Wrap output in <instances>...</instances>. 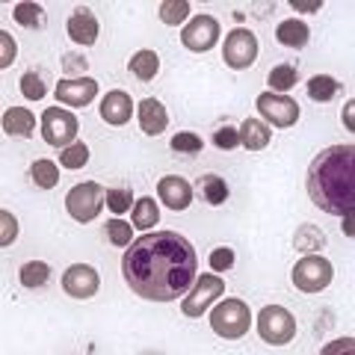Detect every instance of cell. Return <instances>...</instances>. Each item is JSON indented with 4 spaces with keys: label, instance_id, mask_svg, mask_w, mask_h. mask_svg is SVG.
<instances>
[{
    "label": "cell",
    "instance_id": "obj_30",
    "mask_svg": "<svg viewBox=\"0 0 355 355\" xmlns=\"http://www.w3.org/2000/svg\"><path fill=\"white\" fill-rule=\"evenodd\" d=\"M12 15L21 27H27V30H36L44 24V9L39 3H15L12 9Z\"/></svg>",
    "mask_w": 355,
    "mask_h": 355
},
{
    "label": "cell",
    "instance_id": "obj_19",
    "mask_svg": "<svg viewBox=\"0 0 355 355\" xmlns=\"http://www.w3.org/2000/svg\"><path fill=\"white\" fill-rule=\"evenodd\" d=\"M272 139V130L263 125V121L258 119H246L240 128V146H246L249 151H263L266 146H270Z\"/></svg>",
    "mask_w": 355,
    "mask_h": 355
},
{
    "label": "cell",
    "instance_id": "obj_35",
    "mask_svg": "<svg viewBox=\"0 0 355 355\" xmlns=\"http://www.w3.org/2000/svg\"><path fill=\"white\" fill-rule=\"evenodd\" d=\"M107 207L113 210V214L130 210V190L128 187H113V190H107Z\"/></svg>",
    "mask_w": 355,
    "mask_h": 355
},
{
    "label": "cell",
    "instance_id": "obj_17",
    "mask_svg": "<svg viewBox=\"0 0 355 355\" xmlns=\"http://www.w3.org/2000/svg\"><path fill=\"white\" fill-rule=\"evenodd\" d=\"M130 113H133V101H130L128 92H121V89L107 92V98L101 101V119L107 125H125L130 119Z\"/></svg>",
    "mask_w": 355,
    "mask_h": 355
},
{
    "label": "cell",
    "instance_id": "obj_32",
    "mask_svg": "<svg viewBox=\"0 0 355 355\" xmlns=\"http://www.w3.org/2000/svg\"><path fill=\"white\" fill-rule=\"evenodd\" d=\"M202 146H205L202 137H196V133H190V130H181V133H175L172 137V148L178 154H198Z\"/></svg>",
    "mask_w": 355,
    "mask_h": 355
},
{
    "label": "cell",
    "instance_id": "obj_38",
    "mask_svg": "<svg viewBox=\"0 0 355 355\" xmlns=\"http://www.w3.org/2000/svg\"><path fill=\"white\" fill-rule=\"evenodd\" d=\"M231 266H234V252H231V249L219 246V249L210 252V270L225 272V270H231Z\"/></svg>",
    "mask_w": 355,
    "mask_h": 355
},
{
    "label": "cell",
    "instance_id": "obj_36",
    "mask_svg": "<svg viewBox=\"0 0 355 355\" xmlns=\"http://www.w3.org/2000/svg\"><path fill=\"white\" fill-rule=\"evenodd\" d=\"M214 142H216V148H222V151L237 148V146H240V130H237V128H231V125L219 128V130L214 133Z\"/></svg>",
    "mask_w": 355,
    "mask_h": 355
},
{
    "label": "cell",
    "instance_id": "obj_26",
    "mask_svg": "<svg viewBox=\"0 0 355 355\" xmlns=\"http://www.w3.org/2000/svg\"><path fill=\"white\" fill-rule=\"evenodd\" d=\"M30 178L39 190H53L60 181V169H57V163H51V160H36L30 166Z\"/></svg>",
    "mask_w": 355,
    "mask_h": 355
},
{
    "label": "cell",
    "instance_id": "obj_13",
    "mask_svg": "<svg viewBox=\"0 0 355 355\" xmlns=\"http://www.w3.org/2000/svg\"><path fill=\"white\" fill-rule=\"evenodd\" d=\"M62 287H65V293L74 296V299H89V296L98 293V287H101V279H98V272L92 270V266L74 263V266H69V270H65Z\"/></svg>",
    "mask_w": 355,
    "mask_h": 355
},
{
    "label": "cell",
    "instance_id": "obj_39",
    "mask_svg": "<svg viewBox=\"0 0 355 355\" xmlns=\"http://www.w3.org/2000/svg\"><path fill=\"white\" fill-rule=\"evenodd\" d=\"M0 225H3V234H0V246H9L18 237V219L9 214V210H0Z\"/></svg>",
    "mask_w": 355,
    "mask_h": 355
},
{
    "label": "cell",
    "instance_id": "obj_40",
    "mask_svg": "<svg viewBox=\"0 0 355 355\" xmlns=\"http://www.w3.org/2000/svg\"><path fill=\"white\" fill-rule=\"evenodd\" d=\"M62 71H65V77H71V74H83V71H86V57H77V53H69V57L62 60Z\"/></svg>",
    "mask_w": 355,
    "mask_h": 355
},
{
    "label": "cell",
    "instance_id": "obj_27",
    "mask_svg": "<svg viewBox=\"0 0 355 355\" xmlns=\"http://www.w3.org/2000/svg\"><path fill=\"white\" fill-rule=\"evenodd\" d=\"M266 80H270V86H272V92H275V95H284L287 89H293V86H296V80H299V69H296V65H287V62H284V65H275Z\"/></svg>",
    "mask_w": 355,
    "mask_h": 355
},
{
    "label": "cell",
    "instance_id": "obj_2",
    "mask_svg": "<svg viewBox=\"0 0 355 355\" xmlns=\"http://www.w3.org/2000/svg\"><path fill=\"white\" fill-rule=\"evenodd\" d=\"M308 196L323 214L343 216L355 205V148L331 146L308 166Z\"/></svg>",
    "mask_w": 355,
    "mask_h": 355
},
{
    "label": "cell",
    "instance_id": "obj_18",
    "mask_svg": "<svg viewBox=\"0 0 355 355\" xmlns=\"http://www.w3.org/2000/svg\"><path fill=\"white\" fill-rule=\"evenodd\" d=\"M3 130L9 137H33L36 130V116L27 107H9L3 113Z\"/></svg>",
    "mask_w": 355,
    "mask_h": 355
},
{
    "label": "cell",
    "instance_id": "obj_29",
    "mask_svg": "<svg viewBox=\"0 0 355 355\" xmlns=\"http://www.w3.org/2000/svg\"><path fill=\"white\" fill-rule=\"evenodd\" d=\"M190 18V3L187 0H163L160 3V21L169 27H178Z\"/></svg>",
    "mask_w": 355,
    "mask_h": 355
},
{
    "label": "cell",
    "instance_id": "obj_11",
    "mask_svg": "<svg viewBox=\"0 0 355 355\" xmlns=\"http://www.w3.org/2000/svg\"><path fill=\"white\" fill-rule=\"evenodd\" d=\"M216 39H219V24H216L214 15H196L190 24L184 27V33H181L184 48H190L196 53L210 51L216 44Z\"/></svg>",
    "mask_w": 355,
    "mask_h": 355
},
{
    "label": "cell",
    "instance_id": "obj_43",
    "mask_svg": "<svg viewBox=\"0 0 355 355\" xmlns=\"http://www.w3.org/2000/svg\"><path fill=\"white\" fill-rule=\"evenodd\" d=\"M343 231L352 237V210H349V214H343Z\"/></svg>",
    "mask_w": 355,
    "mask_h": 355
},
{
    "label": "cell",
    "instance_id": "obj_16",
    "mask_svg": "<svg viewBox=\"0 0 355 355\" xmlns=\"http://www.w3.org/2000/svg\"><path fill=\"white\" fill-rule=\"evenodd\" d=\"M69 36L77 44H92L98 39V18L92 15V9L77 6L69 18Z\"/></svg>",
    "mask_w": 355,
    "mask_h": 355
},
{
    "label": "cell",
    "instance_id": "obj_10",
    "mask_svg": "<svg viewBox=\"0 0 355 355\" xmlns=\"http://www.w3.org/2000/svg\"><path fill=\"white\" fill-rule=\"evenodd\" d=\"M222 293H225V282H222L219 275H202L196 284V291L181 302V311L187 317H202L205 311L216 302V296H222Z\"/></svg>",
    "mask_w": 355,
    "mask_h": 355
},
{
    "label": "cell",
    "instance_id": "obj_4",
    "mask_svg": "<svg viewBox=\"0 0 355 355\" xmlns=\"http://www.w3.org/2000/svg\"><path fill=\"white\" fill-rule=\"evenodd\" d=\"M104 202H107L104 187L98 181H86V184H77L74 190H69V196H65V210H69V216L77 222H92L101 214Z\"/></svg>",
    "mask_w": 355,
    "mask_h": 355
},
{
    "label": "cell",
    "instance_id": "obj_31",
    "mask_svg": "<svg viewBox=\"0 0 355 355\" xmlns=\"http://www.w3.org/2000/svg\"><path fill=\"white\" fill-rule=\"evenodd\" d=\"M60 163L65 166V169H83V166L89 163V148L83 146V142H71L69 148H62Z\"/></svg>",
    "mask_w": 355,
    "mask_h": 355
},
{
    "label": "cell",
    "instance_id": "obj_41",
    "mask_svg": "<svg viewBox=\"0 0 355 355\" xmlns=\"http://www.w3.org/2000/svg\"><path fill=\"white\" fill-rule=\"evenodd\" d=\"M296 12H320V6H323V0H293L291 3Z\"/></svg>",
    "mask_w": 355,
    "mask_h": 355
},
{
    "label": "cell",
    "instance_id": "obj_1",
    "mask_svg": "<svg viewBox=\"0 0 355 355\" xmlns=\"http://www.w3.org/2000/svg\"><path fill=\"white\" fill-rule=\"evenodd\" d=\"M196 249L175 231H154L130 243L121 258V275L128 287L151 302H172L196 282Z\"/></svg>",
    "mask_w": 355,
    "mask_h": 355
},
{
    "label": "cell",
    "instance_id": "obj_14",
    "mask_svg": "<svg viewBox=\"0 0 355 355\" xmlns=\"http://www.w3.org/2000/svg\"><path fill=\"white\" fill-rule=\"evenodd\" d=\"M157 196H160V202L166 207H172V210H187L193 202V187L184 181V178H178V175H166L160 178V184H157Z\"/></svg>",
    "mask_w": 355,
    "mask_h": 355
},
{
    "label": "cell",
    "instance_id": "obj_24",
    "mask_svg": "<svg viewBox=\"0 0 355 355\" xmlns=\"http://www.w3.org/2000/svg\"><path fill=\"white\" fill-rule=\"evenodd\" d=\"M293 246H296L299 252L314 254V252H320V249L326 246V234H323V231H320L317 225H299L296 237H293Z\"/></svg>",
    "mask_w": 355,
    "mask_h": 355
},
{
    "label": "cell",
    "instance_id": "obj_5",
    "mask_svg": "<svg viewBox=\"0 0 355 355\" xmlns=\"http://www.w3.org/2000/svg\"><path fill=\"white\" fill-rule=\"evenodd\" d=\"M258 335L266 343H272V347H284V343H291L296 335V320L291 311L282 305H266L258 317Z\"/></svg>",
    "mask_w": 355,
    "mask_h": 355
},
{
    "label": "cell",
    "instance_id": "obj_25",
    "mask_svg": "<svg viewBox=\"0 0 355 355\" xmlns=\"http://www.w3.org/2000/svg\"><path fill=\"white\" fill-rule=\"evenodd\" d=\"M160 222V210H157V202H154L151 196L146 198H139L137 207H133V228H142V231H148L154 228Z\"/></svg>",
    "mask_w": 355,
    "mask_h": 355
},
{
    "label": "cell",
    "instance_id": "obj_22",
    "mask_svg": "<svg viewBox=\"0 0 355 355\" xmlns=\"http://www.w3.org/2000/svg\"><path fill=\"white\" fill-rule=\"evenodd\" d=\"M340 92V83L335 80V77H329V74H317V77H311L308 80V98L311 101H331Z\"/></svg>",
    "mask_w": 355,
    "mask_h": 355
},
{
    "label": "cell",
    "instance_id": "obj_23",
    "mask_svg": "<svg viewBox=\"0 0 355 355\" xmlns=\"http://www.w3.org/2000/svg\"><path fill=\"white\" fill-rule=\"evenodd\" d=\"M198 190H202L205 202L214 207L225 205V198H228V184H225V178H219V175H205L202 181H198Z\"/></svg>",
    "mask_w": 355,
    "mask_h": 355
},
{
    "label": "cell",
    "instance_id": "obj_12",
    "mask_svg": "<svg viewBox=\"0 0 355 355\" xmlns=\"http://www.w3.org/2000/svg\"><path fill=\"white\" fill-rule=\"evenodd\" d=\"M98 95V80L92 77H62L57 83V101L65 107H83Z\"/></svg>",
    "mask_w": 355,
    "mask_h": 355
},
{
    "label": "cell",
    "instance_id": "obj_9",
    "mask_svg": "<svg viewBox=\"0 0 355 355\" xmlns=\"http://www.w3.org/2000/svg\"><path fill=\"white\" fill-rule=\"evenodd\" d=\"M258 110H261V116L275 128H291L299 119V104L293 101V98L275 95V92L258 95Z\"/></svg>",
    "mask_w": 355,
    "mask_h": 355
},
{
    "label": "cell",
    "instance_id": "obj_21",
    "mask_svg": "<svg viewBox=\"0 0 355 355\" xmlns=\"http://www.w3.org/2000/svg\"><path fill=\"white\" fill-rule=\"evenodd\" d=\"M128 69H130L133 77H139V80H151V77L157 74V69H160V57L154 51H137L130 57Z\"/></svg>",
    "mask_w": 355,
    "mask_h": 355
},
{
    "label": "cell",
    "instance_id": "obj_20",
    "mask_svg": "<svg viewBox=\"0 0 355 355\" xmlns=\"http://www.w3.org/2000/svg\"><path fill=\"white\" fill-rule=\"evenodd\" d=\"M275 39H279L284 48H305L308 39H311V30L305 21H296V18H287L275 27Z\"/></svg>",
    "mask_w": 355,
    "mask_h": 355
},
{
    "label": "cell",
    "instance_id": "obj_7",
    "mask_svg": "<svg viewBox=\"0 0 355 355\" xmlns=\"http://www.w3.org/2000/svg\"><path fill=\"white\" fill-rule=\"evenodd\" d=\"M42 137L48 146H57V148H69L74 137H77V119L74 113L62 107H48L42 113Z\"/></svg>",
    "mask_w": 355,
    "mask_h": 355
},
{
    "label": "cell",
    "instance_id": "obj_34",
    "mask_svg": "<svg viewBox=\"0 0 355 355\" xmlns=\"http://www.w3.org/2000/svg\"><path fill=\"white\" fill-rule=\"evenodd\" d=\"M107 237L113 246H130V225L128 222H121V219H110L107 222Z\"/></svg>",
    "mask_w": 355,
    "mask_h": 355
},
{
    "label": "cell",
    "instance_id": "obj_15",
    "mask_svg": "<svg viewBox=\"0 0 355 355\" xmlns=\"http://www.w3.org/2000/svg\"><path fill=\"white\" fill-rule=\"evenodd\" d=\"M137 113H139V128H142V133H148V137H160L166 130V125H169L166 107L157 101V98H146Z\"/></svg>",
    "mask_w": 355,
    "mask_h": 355
},
{
    "label": "cell",
    "instance_id": "obj_37",
    "mask_svg": "<svg viewBox=\"0 0 355 355\" xmlns=\"http://www.w3.org/2000/svg\"><path fill=\"white\" fill-rule=\"evenodd\" d=\"M15 53H18V48H15L12 36H9L6 30H0V69H9V65L15 62Z\"/></svg>",
    "mask_w": 355,
    "mask_h": 355
},
{
    "label": "cell",
    "instance_id": "obj_28",
    "mask_svg": "<svg viewBox=\"0 0 355 355\" xmlns=\"http://www.w3.org/2000/svg\"><path fill=\"white\" fill-rule=\"evenodd\" d=\"M51 279V266L42 263V261H30L21 266V284L30 287V291H36V287H44Z\"/></svg>",
    "mask_w": 355,
    "mask_h": 355
},
{
    "label": "cell",
    "instance_id": "obj_42",
    "mask_svg": "<svg viewBox=\"0 0 355 355\" xmlns=\"http://www.w3.org/2000/svg\"><path fill=\"white\" fill-rule=\"evenodd\" d=\"M343 121H347V130H355V101H347L343 107Z\"/></svg>",
    "mask_w": 355,
    "mask_h": 355
},
{
    "label": "cell",
    "instance_id": "obj_33",
    "mask_svg": "<svg viewBox=\"0 0 355 355\" xmlns=\"http://www.w3.org/2000/svg\"><path fill=\"white\" fill-rule=\"evenodd\" d=\"M21 92H24V98H30V101H42L44 98V80L39 71H27L24 77H21Z\"/></svg>",
    "mask_w": 355,
    "mask_h": 355
},
{
    "label": "cell",
    "instance_id": "obj_6",
    "mask_svg": "<svg viewBox=\"0 0 355 355\" xmlns=\"http://www.w3.org/2000/svg\"><path fill=\"white\" fill-rule=\"evenodd\" d=\"M331 275H335L331 263L326 258H320V254H305V258L293 266V284L302 293L326 291V287L331 284Z\"/></svg>",
    "mask_w": 355,
    "mask_h": 355
},
{
    "label": "cell",
    "instance_id": "obj_3",
    "mask_svg": "<svg viewBox=\"0 0 355 355\" xmlns=\"http://www.w3.org/2000/svg\"><path fill=\"white\" fill-rule=\"evenodd\" d=\"M210 326L219 338L225 340H237L249 331L252 326V314H249V305L240 302V299H225V302H219L214 308V314H210Z\"/></svg>",
    "mask_w": 355,
    "mask_h": 355
},
{
    "label": "cell",
    "instance_id": "obj_8",
    "mask_svg": "<svg viewBox=\"0 0 355 355\" xmlns=\"http://www.w3.org/2000/svg\"><path fill=\"white\" fill-rule=\"evenodd\" d=\"M222 57H225V65H231V69H249V65H254V60H258V39H254V33L249 30L228 33Z\"/></svg>",
    "mask_w": 355,
    "mask_h": 355
}]
</instances>
